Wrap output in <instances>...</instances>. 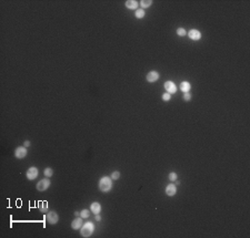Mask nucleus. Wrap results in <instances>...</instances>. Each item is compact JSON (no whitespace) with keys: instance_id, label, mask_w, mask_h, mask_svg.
<instances>
[{"instance_id":"f257e3e1","label":"nucleus","mask_w":250,"mask_h":238,"mask_svg":"<svg viewBox=\"0 0 250 238\" xmlns=\"http://www.w3.org/2000/svg\"><path fill=\"white\" fill-rule=\"evenodd\" d=\"M98 186H99V189H100L101 192H103V193L110 192L111 188H112V178L109 177V176H103V177H101L100 181H99Z\"/></svg>"},{"instance_id":"f03ea898","label":"nucleus","mask_w":250,"mask_h":238,"mask_svg":"<svg viewBox=\"0 0 250 238\" xmlns=\"http://www.w3.org/2000/svg\"><path fill=\"white\" fill-rule=\"evenodd\" d=\"M80 229H81V231H80L81 236L85 238H88V237H90V236L93 234V231H95V224H93L92 221H87V223H85V224L82 225V227H81Z\"/></svg>"},{"instance_id":"7ed1b4c3","label":"nucleus","mask_w":250,"mask_h":238,"mask_svg":"<svg viewBox=\"0 0 250 238\" xmlns=\"http://www.w3.org/2000/svg\"><path fill=\"white\" fill-rule=\"evenodd\" d=\"M50 184L51 182L49 178H43V180L39 181L38 183H37L36 188H37V191H39V192H45V191H47L49 188Z\"/></svg>"},{"instance_id":"20e7f679","label":"nucleus","mask_w":250,"mask_h":238,"mask_svg":"<svg viewBox=\"0 0 250 238\" xmlns=\"http://www.w3.org/2000/svg\"><path fill=\"white\" fill-rule=\"evenodd\" d=\"M39 175V171L37 167L34 166H31L30 168H28V171H27V174H26V176H27V178L29 181H34L36 180L37 177H38Z\"/></svg>"},{"instance_id":"39448f33","label":"nucleus","mask_w":250,"mask_h":238,"mask_svg":"<svg viewBox=\"0 0 250 238\" xmlns=\"http://www.w3.org/2000/svg\"><path fill=\"white\" fill-rule=\"evenodd\" d=\"M46 219L50 225H55V224H57L58 221H59V216H58V214L56 213V212L52 210V212H49V213L47 214Z\"/></svg>"},{"instance_id":"423d86ee","label":"nucleus","mask_w":250,"mask_h":238,"mask_svg":"<svg viewBox=\"0 0 250 238\" xmlns=\"http://www.w3.org/2000/svg\"><path fill=\"white\" fill-rule=\"evenodd\" d=\"M26 155H27V147L26 146H19L15 151V156L18 159H21L23 157H26Z\"/></svg>"},{"instance_id":"0eeeda50","label":"nucleus","mask_w":250,"mask_h":238,"mask_svg":"<svg viewBox=\"0 0 250 238\" xmlns=\"http://www.w3.org/2000/svg\"><path fill=\"white\" fill-rule=\"evenodd\" d=\"M188 37L190 38L191 40H194V41H198V40L201 39V32L197 29H191L188 31Z\"/></svg>"},{"instance_id":"6e6552de","label":"nucleus","mask_w":250,"mask_h":238,"mask_svg":"<svg viewBox=\"0 0 250 238\" xmlns=\"http://www.w3.org/2000/svg\"><path fill=\"white\" fill-rule=\"evenodd\" d=\"M165 89L166 91H167V93H169V94H174V93L177 92V87H176V84L172 81H167V82H165Z\"/></svg>"},{"instance_id":"1a4fd4ad","label":"nucleus","mask_w":250,"mask_h":238,"mask_svg":"<svg viewBox=\"0 0 250 238\" xmlns=\"http://www.w3.org/2000/svg\"><path fill=\"white\" fill-rule=\"evenodd\" d=\"M159 78H160V75H159V73L157 71H150L147 74V81L150 82V83L157 82L158 80H159Z\"/></svg>"},{"instance_id":"9d476101","label":"nucleus","mask_w":250,"mask_h":238,"mask_svg":"<svg viewBox=\"0 0 250 238\" xmlns=\"http://www.w3.org/2000/svg\"><path fill=\"white\" fill-rule=\"evenodd\" d=\"M176 193H177V187H176L174 184H169V185H167V187H166V194H167L168 196H174Z\"/></svg>"},{"instance_id":"9b49d317","label":"nucleus","mask_w":250,"mask_h":238,"mask_svg":"<svg viewBox=\"0 0 250 238\" xmlns=\"http://www.w3.org/2000/svg\"><path fill=\"white\" fill-rule=\"evenodd\" d=\"M82 225H84V224H82V218L81 217H78V218H76V219H73L71 223L72 229H75V230L80 229L81 227H82Z\"/></svg>"},{"instance_id":"f8f14e48","label":"nucleus","mask_w":250,"mask_h":238,"mask_svg":"<svg viewBox=\"0 0 250 238\" xmlns=\"http://www.w3.org/2000/svg\"><path fill=\"white\" fill-rule=\"evenodd\" d=\"M90 210L95 215H98V214L101 212V205L99 204L98 202H93L92 204H91V206H90Z\"/></svg>"},{"instance_id":"ddd939ff","label":"nucleus","mask_w":250,"mask_h":238,"mask_svg":"<svg viewBox=\"0 0 250 238\" xmlns=\"http://www.w3.org/2000/svg\"><path fill=\"white\" fill-rule=\"evenodd\" d=\"M125 4H126V7H127L128 9H130V10H137L138 6H139V2L136 1V0H127Z\"/></svg>"},{"instance_id":"4468645a","label":"nucleus","mask_w":250,"mask_h":238,"mask_svg":"<svg viewBox=\"0 0 250 238\" xmlns=\"http://www.w3.org/2000/svg\"><path fill=\"white\" fill-rule=\"evenodd\" d=\"M179 89H180V91H182L183 93H187V92L190 91L191 85L188 81H182L181 83H180V85H179Z\"/></svg>"},{"instance_id":"2eb2a0df","label":"nucleus","mask_w":250,"mask_h":238,"mask_svg":"<svg viewBox=\"0 0 250 238\" xmlns=\"http://www.w3.org/2000/svg\"><path fill=\"white\" fill-rule=\"evenodd\" d=\"M38 208L41 213H47L48 212V203L46 201H40L38 202Z\"/></svg>"},{"instance_id":"dca6fc26","label":"nucleus","mask_w":250,"mask_h":238,"mask_svg":"<svg viewBox=\"0 0 250 238\" xmlns=\"http://www.w3.org/2000/svg\"><path fill=\"white\" fill-rule=\"evenodd\" d=\"M139 4L141 6V9H146V8H149L152 4V1L151 0H141Z\"/></svg>"},{"instance_id":"f3484780","label":"nucleus","mask_w":250,"mask_h":238,"mask_svg":"<svg viewBox=\"0 0 250 238\" xmlns=\"http://www.w3.org/2000/svg\"><path fill=\"white\" fill-rule=\"evenodd\" d=\"M144 15H146V12H144V9H137L136 13H135L136 18H138V19H142L144 17Z\"/></svg>"},{"instance_id":"a211bd4d","label":"nucleus","mask_w":250,"mask_h":238,"mask_svg":"<svg viewBox=\"0 0 250 238\" xmlns=\"http://www.w3.org/2000/svg\"><path fill=\"white\" fill-rule=\"evenodd\" d=\"M43 174H45L46 177H51V176L54 175V170L51 167H46L45 171H43Z\"/></svg>"},{"instance_id":"6ab92c4d","label":"nucleus","mask_w":250,"mask_h":238,"mask_svg":"<svg viewBox=\"0 0 250 238\" xmlns=\"http://www.w3.org/2000/svg\"><path fill=\"white\" fill-rule=\"evenodd\" d=\"M90 216V212L88 209H82L80 212V217L81 218H88Z\"/></svg>"},{"instance_id":"aec40b11","label":"nucleus","mask_w":250,"mask_h":238,"mask_svg":"<svg viewBox=\"0 0 250 238\" xmlns=\"http://www.w3.org/2000/svg\"><path fill=\"white\" fill-rule=\"evenodd\" d=\"M168 177H169L170 182H176V181L178 180V175H177V173H174V172H171Z\"/></svg>"},{"instance_id":"412c9836","label":"nucleus","mask_w":250,"mask_h":238,"mask_svg":"<svg viewBox=\"0 0 250 238\" xmlns=\"http://www.w3.org/2000/svg\"><path fill=\"white\" fill-rule=\"evenodd\" d=\"M177 34H178L179 37H185L187 34L186 29H183V28H178V29H177Z\"/></svg>"},{"instance_id":"4be33fe9","label":"nucleus","mask_w":250,"mask_h":238,"mask_svg":"<svg viewBox=\"0 0 250 238\" xmlns=\"http://www.w3.org/2000/svg\"><path fill=\"white\" fill-rule=\"evenodd\" d=\"M119 177H120V172H118V171H114L112 174H111V178L112 180H119Z\"/></svg>"},{"instance_id":"5701e85b","label":"nucleus","mask_w":250,"mask_h":238,"mask_svg":"<svg viewBox=\"0 0 250 238\" xmlns=\"http://www.w3.org/2000/svg\"><path fill=\"white\" fill-rule=\"evenodd\" d=\"M170 99H171V94H169V93H163L162 94V100L165 101V102L170 101Z\"/></svg>"},{"instance_id":"b1692460","label":"nucleus","mask_w":250,"mask_h":238,"mask_svg":"<svg viewBox=\"0 0 250 238\" xmlns=\"http://www.w3.org/2000/svg\"><path fill=\"white\" fill-rule=\"evenodd\" d=\"M183 99H185V101H187V102H189V101L191 100V94L189 93V92H187V93H185V94H183Z\"/></svg>"},{"instance_id":"393cba45","label":"nucleus","mask_w":250,"mask_h":238,"mask_svg":"<svg viewBox=\"0 0 250 238\" xmlns=\"http://www.w3.org/2000/svg\"><path fill=\"white\" fill-rule=\"evenodd\" d=\"M23 146H26V147H29V146H30V142H29V141H26V142L23 143Z\"/></svg>"},{"instance_id":"a878e982","label":"nucleus","mask_w":250,"mask_h":238,"mask_svg":"<svg viewBox=\"0 0 250 238\" xmlns=\"http://www.w3.org/2000/svg\"><path fill=\"white\" fill-rule=\"evenodd\" d=\"M96 221H101V217H100V216H99V215H96Z\"/></svg>"},{"instance_id":"bb28decb","label":"nucleus","mask_w":250,"mask_h":238,"mask_svg":"<svg viewBox=\"0 0 250 238\" xmlns=\"http://www.w3.org/2000/svg\"><path fill=\"white\" fill-rule=\"evenodd\" d=\"M75 216H80V213L79 212H75Z\"/></svg>"}]
</instances>
